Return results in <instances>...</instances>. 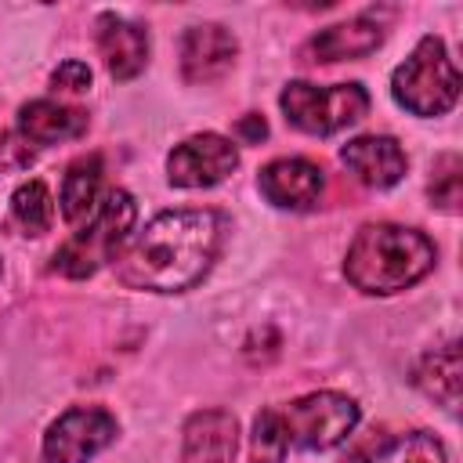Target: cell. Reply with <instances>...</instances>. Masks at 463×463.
Returning a JSON list of instances; mask_svg holds the SVG:
<instances>
[{
	"mask_svg": "<svg viewBox=\"0 0 463 463\" xmlns=\"http://www.w3.org/2000/svg\"><path fill=\"white\" fill-rule=\"evenodd\" d=\"M224 221L217 210H166L152 217L116 257V275L130 289L181 293L203 282L221 250Z\"/></svg>",
	"mask_w": 463,
	"mask_h": 463,
	"instance_id": "obj_1",
	"label": "cell"
},
{
	"mask_svg": "<svg viewBox=\"0 0 463 463\" xmlns=\"http://www.w3.org/2000/svg\"><path fill=\"white\" fill-rule=\"evenodd\" d=\"M358 423V405L336 391L304 394L282 409H264L253 420L250 459L253 463H282L289 449L326 452L340 445Z\"/></svg>",
	"mask_w": 463,
	"mask_h": 463,
	"instance_id": "obj_2",
	"label": "cell"
},
{
	"mask_svg": "<svg viewBox=\"0 0 463 463\" xmlns=\"http://www.w3.org/2000/svg\"><path fill=\"white\" fill-rule=\"evenodd\" d=\"M434 268V242L402 224H365L347 246L344 275L362 293H398Z\"/></svg>",
	"mask_w": 463,
	"mask_h": 463,
	"instance_id": "obj_3",
	"label": "cell"
},
{
	"mask_svg": "<svg viewBox=\"0 0 463 463\" xmlns=\"http://www.w3.org/2000/svg\"><path fill=\"white\" fill-rule=\"evenodd\" d=\"M134 217H137V206H134L130 192H123V188L105 192L98 210L83 221V228L72 232L61 242V250L54 253V271H61L65 279H87L101 264L116 260L127 242V232L134 228Z\"/></svg>",
	"mask_w": 463,
	"mask_h": 463,
	"instance_id": "obj_4",
	"label": "cell"
},
{
	"mask_svg": "<svg viewBox=\"0 0 463 463\" xmlns=\"http://www.w3.org/2000/svg\"><path fill=\"white\" fill-rule=\"evenodd\" d=\"M391 94L412 116H441L459 98V69L438 36H423L394 69Z\"/></svg>",
	"mask_w": 463,
	"mask_h": 463,
	"instance_id": "obj_5",
	"label": "cell"
},
{
	"mask_svg": "<svg viewBox=\"0 0 463 463\" xmlns=\"http://www.w3.org/2000/svg\"><path fill=\"white\" fill-rule=\"evenodd\" d=\"M279 105L286 119L304 130V134H336L351 123H358L369 112V94L362 83H333V87H315V83H286L279 94Z\"/></svg>",
	"mask_w": 463,
	"mask_h": 463,
	"instance_id": "obj_6",
	"label": "cell"
},
{
	"mask_svg": "<svg viewBox=\"0 0 463 463\" xmlns=\"http://www.w3.org/2000/svg\"><path fill=\"white\" fill-rule=\"evenodd\" d=\"M116 438V416L98 405H76L61 412L43 434L47 463H87Z\"/></svg>",
	"mask_w": 463,
	"mask_h": 463,
	"instance_id": "obj_7",
	"label": "cell"
},
{
	"mask_svg": "<svg viewBox=\"0 0 463 463\" xmlns=\"http://www.w3.org/2000/svg\"><path fill=\"white\" fill-rule=\"evenodd\" d=\"M239 166V148L221 134H195L166 156V177L177 188H213Z\"/></svg>",
	"mask_w": 463,
	"mask_h": 463,
	"instance_id": "obj_8",
	"label": "cell"
},
{
	"mask_svg": "<svg viewBox=\"0 0 463 463\" xmlns=\"http://www.w3.org/2000/svg\"><path fill=\"white\" fill-rule=\"evenodd\" d=\"M235 36L217 25V22H203V25H192L184 36H181V76L188 83H210V80H221L232 61H235Z\"/></svg>",
	"mask_w": 463,
	"mask_h": 463,
	"instance_id": "obj_9",
	"label": "cell"
},
{
	"mask_svg": "<svg viewBox=\"0 0 463 463\" xmlns=\"http://www.w3.org/2000/svg\"><path fill=\"white\" fill-rule=\"evenodd\" d=\"M181 463H232L239 449V423L228 409H199L181 430Z\"/></svg>",
	"mask_w": 463,
	"mask_h": 463,
	"instance_id": "obj_10",
	"label": "cell"
},
{
	"mask_svg": "<svg viewBox=\"0 0 463 463\" xmlns=\"http://www.w3.org/2000/svg\"><path fill=\"white\" fill-rule=\"evenodd\" d=\"M340 163L369 188H391L405 177V152L394 137H383V134H365V137H354L340 148Z\"/></svg>",
	"mask_w": 463,
	"mask_h": 463,
	"instance_id": "obj_11",
	"label": "cell"
},
{
	"mask_svg": "<svg viewBox=\"0 0 463 463\" xmlns=\"http://www.w3.org/2000/svg\"><path fill=\"white\" fill-rule=\"evenodd\" d=\"M260 195L282 210H307L322 195V170L307 159H275L257 177Z\"/></svg>",
	"mask_w": 463,
	"mask_h": 463,
	"instance_id": "obj_12",
	"label": "cell"
},
{
	"mask_svg": "<svg viewBox=\"0 0 463 463\" xmlns=\"http://www.w3.org/2000/svg\"><path fill=\"white\" fill-rule=\"evenodd\" d=\"M94 40L105 58V69L116 80H134L148 61V33L137 22H127L119 14H101Z\"/></svg>",
	"mask_w": 463,
	"mask_h": 463,
	"instance_id": "obj_13",
	"label": "cell"
},
{
	"mask_svg": "<svg viewBox=\"0 0 463 463\" xmlns=\"http://www.w3.org/2000/svg\"><path fill=\"white\" fill-rule=\"evenodd\" d=\"M383 43V29L369 18H347L322 33H315L304 47L307 61H340V58H365Z\"/></svg>",
	"mask_w": 463,
	"mask_h": 463,
	"instance_id": "obj_14",
	"label": "cell"
},
{
	"mask_svg": "<svg viewBox=\"0 0 463 463\" xmlns=\"http://www.w3.org/2000/svg\"><path fill=\"white\" fill-rule=\"evenodd\" d=\"M87 130V116L76 109H65L58 101H29L18 112V134L29 145H58L69 137H80Z\"/></svg>",
	"mask_w": 463,
	"mask_h": 463,
	"instance_id": "obj_15",
	"label": "cell"
},
{
	"mask_svg": "<svg viewBox=\"0 0 463 463\" xmlns=\"http://www.w3.org/2000/svg\"><path fill=\"white\" fill-rule=\"evenodd\" d=\"M459 376H463L459 347H456V340H449V344H441V347H434V351H427L420 358L412 380H416V387L427 398L441 402L445 409H456V402H459Z\"/></svg>",
	"mask_w": 463,
	"mask_h": 463,
	"instance_id": "obj_16",
	"label": "cell"
},
{
	"mask_svg": "<svg viewBox=\"0 0 463 463\" xmlns=\"http://www.w3.org/2000/svg\"><path fill=\"white\" fill-rule=\"evenodd\" d=\"M101 199V156H80L61 177V217L83 224Z\"/></svg>",
	"mask_w": 463,
	"mask_h": 463,
	"instance_id": "obj_17",
	"label": "cell"
},
{
	"mask_svg": "<svg viewBox=\"0 0 463 463\" xmlns=\"http://www.w3.org/2000/svg\"><path fill=\"white\" fill-rule=\"evenodd\" d=\"M11 217L25 235H43L54 224V199L43 181H25L11 195Z\"/></svg>",
	"mask_w": 463,
	"mask_h": 463,
	"instance_id": "obj_18",
	"label": "cell"
},
{
	"mask_svg": "<svg viewBox=\"0 0 463 463\" xmlns=\"http://www.w3.org/2000/svg\"><path fill=\"white\" fill-rule=\"evenodd\" d=\"M365 463H445V449L430 430H412L376 449Z\"/></svg>",
	"mask_w": 463,
	"mask_h": 463,
	"instance_id": "obj_19",
	"label": "cell"
},
{
	"mask_svg": "<svg viewBox=\"0 0 463 463\" xmlns=\"http://www.w3.org/2000/svg\"><path fill=\"white\" fill-rule=\"evenodd\" d=\"M427 192H430V203L438 210H445V213L459 210V156H441L438 159Z\"/></svg>",
	"mask_w": 463,
	"mask_h": 463,
	"instance_id": "obj_20",
	"label": "cell"
},
{
	"mask_svg": "<svg viewBox=\"0 0 463 463\" xmlns=\"http://www.w3.org/2000/svg\"><path fill=\"white\" fill-rule=\"evenodd\" d=\"M51 83H54V90H65V94H87L90 90V69L83 61H76V58L72 61H61L54 69Z\"/></svg>",
	"mask_w": 463,
	"mask_h": 463,
	"instance_id": "obj_21",
	"label": "cell"
},
{
	"mask_svg": "<svg viewBox=\"0 0 463 463\" xmlns=\"http://www.w3.org/2000/svg\"><path fill=\"white\" fill-rule=\"evenodd\" d=\"M235 134H239L242 141H260V137L268 134V123H264L260 116H253V112H250V116H242V119L235 123Z\"/></svg>",
	"mask_w": 463,
	"mask_h": 463,
	"instance_id": "obj_22",
	"label": "cell"
},
{
	"mask_svg": "<svg viewBox=\"0 0 463 463\" xmlns=\"http://www.w3.org/2000/svg\"><path fill=\"white\" fill-rule=\"evenodd\" d=\"M0 271H4V264H0Z\"/></svg>",
	"mask_w": 463,
	"mask_h": 463,
	"instance_id": "obj_23",
	"label": "cell"
}]
</instances>
